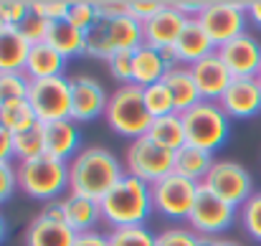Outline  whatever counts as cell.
Returning <instances> with one entry per match:
<instances>
[{"mask_svg": "<svg viewBox=\"0 0 261 246\" xmlns=\"http://www.w3.org/2000/svg\"><path fill=\"white\" fill-rule=\"evenodd\" d=\"M249 3H233V0H211L203 5V10L195 15L198 23L203 26V31L208 33V38L213 41L216 48H221L223 43L239 38L246 33V23H249V13H246Z\"/></svg>", "mask_w": 261, "mask_h": 246, "instance_id": "cell-7", "label": "cell"}, {"mask_svg": "<svg viewBox=\"0 0 261 246\" xmlns=\"http://www.w3.org/2000/svg\"><path fill=\"white\" fill-rule=\"evenodd\" d=\"M213 163H216L213 153L193 147V145H182L175 153V173L188 178V180H193V183H203L208 170L213 167Z\"/></svg>", "mask_w": 261, "mask_h": 246, "instance_id": "cell-27", "label": "cell"}, {"mask_svg": "<svg viewBox=\"0 0 261 246\" xmlns=\"http://www.w3.org/2000/svg\"><path fill=\"white\" fill-rule=\"evenodd\" d=\"M104 119L114 135L127 137L129 142L145 137L152 125V114L147 112V104H145V89L137 84L117 86L109 94Z\"/></svg>", "mask_w": 261, "mask_h": 246, "instance_id": "cell-3", "label": "cell"}, {"mask_svg": "<svg viewBox=\"0 0 261 246\" xmlns=\"http://www.w3.org/2000/svg\"><path fill=\"white\" fill-rule=\"evenodd\" d=\"M213 51H216V46L208 38V33L203 31V26L198 23V18H188V23H185L177 43L173 46L175 61L180 66H193L200 59H205L208 54H213Z\"/></svg>", "mask_w": 261, "mask_h": 246, "instance_id": "cell-19", "label": "cell"}, {"mask_svg": "<svg viewBox=\"0 0 261 246\" xmlns=\"http://www.w3.org/2000/svg\"><path fill=\"white\" fill-rule=\"evenodd\" d=\"M46 155V137H43V125H36L25 132L13 135V158H18V163L23 160H33Z\"/></svg>", "mask_w": 261, "mask_h": 246, "instance_id": "cell-30", "label": "cell"}, {"mask_svg": "<svg viewBox=\"0 0 261 246\" xmlns=\"http://www.w3.org/2000/svg\"><path fill=\"white\" fill-rule=\"evenodd\" d=\"M74 246H109V239L101 231H84V234H76Z\"/></svg>", "mask_w": 261, "mask_h": 246, "instance_id": "cell-44", "label": "cell"}, {"mask_svg": "<svg viewBox=\"0 0 261 246\" xmlns=\"http://www.w3.org/2000/svg\"><path fill=\"white\" fill-rule=\"evenodd\" d=\"M107 239H109V246H155V234L147 226L112 229Z\"/></svg>", "mask_w": 261, "mask_h": 246, "instance_id": "cell-33", "label": "cell"}, {"mask_svg": "<svg viewBox=\"0 0 261 246\" xmlns=\"http://www.w3.org/2000/svg\"><path fill=\"white\" fill-rule=\"evenodd\" d=\"M66 20H69L74 28H79V31L89 33V31L99 23L96 3H91V0H71V10H69Z\"/></svg>", "mask_w": 261, "mask_h": 246, "instance_id": "cell-35", "label": "cell"}, {"mask_svg": "<svg viewBox=\"0 0 261 246\" xmlns=\"http://www.w3.org/2000/svg\"><path fill=\"white\" fill-rule=\"evenodd\" d=\"M239 218V208H233L231 203L221 201L218 195H213L208 188L200 185V193L195 198V206L188 216V226L198 234V236H213L218 239L221 234H226Z\"/></svg>", "mask_w": 261, "mask_h": 246, "instance_id": "cell-12", "label": "cell"}, {"mask_svg": "<svg viewBox=\"0 0 261 246\" xmlns=\"http://www.w3.org/2000/svg\"><path fill=\"white\" fill-rule=\"evenodd\" d=\"M142 41V23L132 15L127 18H99V23L87 33V56L109 61L119 51H135Z\"/></svg>", "mask_w": 261, "mask_h": 246, "instance_id": "cell-6", "label": "cell"}, {"mask_svg": "<svg viewBox=\"0 0 261 246\" xmlns=\"http://www.w3.org/2000/svg\"><path fill=\"white\" fill-rule=\"evenodd\" d=\"M5 236H8V224H5V216L0 213V244L5 241Z\"/></svg>", "mask_w": 261, "mask_h": 246, "instance_id": "cell-49", "label": "cell"}, {"mask_svg": "<svg viewBox=\"0 0 261 246\" xmlns=\"http://www.w3.org/2000/svg\"><path fill=\"white\" fill-rule=\"evenodd\" d=\"M185 23H188V18L175 8L173 3H168L165 10H160L158 15H152L150 20L142 23V41L147 46L158 48V51H173Z\"/></svg>", "mask_w": 261, "mask_h": 246, "instance_id": "cell-16", "label": "cell"}, {"mask_svg": "<svg viewBox=\"0 0 261 246\" xmlns=\"http://www.w3.org/2000/svg\"><path fill=\"white\" fill-rule=\"evenodd\" d=\"M147 137H150V140H155L158 145H163V147H168V150L177 153L182 145H188V142H185V125H182V114H177V112H175V114H168V117H158V119H152Z\"/></svg>", "mask_w": 261, "mask_h": 246, "instance_id": "cell-28", "label": "cell"}, {"mask_svg": "<svg viewBox=\"0 0 261 246\" xmlns=\"http://www.w3.org/2000/svg\"><path fill=\"white\" fill-rule=\"evenodd\" d=\"M239 218H241V226L244 231L261 244V190L254 193L241 208H239Z\"/></svg>", "mask_w": 261, "mask_h": 246, "instance_id": "cell-34", "label": "cell"}, {"mask_svg": "<svg viewBox=\"0 0 261 246\" xmlns=\"http://www.w3.org/2000/svg\"><path fill=\"white\" fill-rule=\"evenodd\" d=\"M28 41L20 36L18 28L5 26L0 31V74H13V71H23L25 69V59H28Z\"/></svg>", "mask_w": 261, "mask_h": 246, "instance_id": "cell-24", "label": "cell"}, {"mask_svg": "<svg viewBox=\"0 0 261 246\" xmlns=\"http://www.w3.org/2000/svg\"><path fill=\"white\" fill-rule=\"evenodd\" d=\"M43 137H46V155L71 163L82 153V130L74 119H59L43 125Z\"/></svg>", "mask_w": 261, "mask_h": 246, "instance_id": "cell-18", "label": "cell"}, {"mask_svg": "<svg viewBox=\"0 0 261 246\" xmlns=\"http://www.w3.org/2000/svg\"><path fill=\"white\" fill-rule=\"evenodd\" d=\"M256 79H259V84H261V71H259V77H256Z\"/></svg>", "mask_w": 261, "mask_h": 246, "instance_id": "cell-51", "label": "cell"}, {"mask_svg": "<svg viewBox=\"0 0 261 246\" xmlns=\"http://www.w3.org/2000/svg\"><path fill=\"white\" fill-rule=\"evenodd\" d=\"M48 28H51V23L46 20V18H41L38 13H28L25 15V20L18 26V31H20V36L28 41V46H38V43H46V36H48Z\"/></svg>", "mask_w": 261, "mask_h": 246, "instance_id": "cell-37", "label": "cell"}, {"mask_svg": "<svg viewBox=\"0 0 261 246\" xmlns=\"http://www.w3.org/2000/svg\"><path fill=\"white\" fill-rule=\"evenodd\" d=\"M163 82L168 84V89L173 91L177 114H182V112H188L190 107H195L198 102H203V99H200V91H198V86H195L190 66H180V64H177V66H173V69L165 74Z\"/></svg>", "mask_w": 261, "mask_h": 246, "instance_id": "cell-25", "label": "cell"}, {"mask_svg": "<svg viewBox=\"0 0 261 246\" xmlns=\"http://www.w3.org/2000/svg\"><path fill=\"white\" fill-rule=\"evenodd\" d=\"M96 10H99V18H127L129 0H99Z\"/></svg>", "mask_w": 261, "mask_h": 246, "instance_id": "cell-43", "label": "cell"}, {"mask_svg": "<svg viewBox=\"0 0 261 246\" xmlns=\"http://www.w3.org/2000/svg\"><path fill=\"white\" fill-rule=\"evenodd\" d=\"M107 66H109V74L122 84H132V51H119V54H114L109 61H107Z\"/></svg>", "mask_w": 261, "mask_h": 246, "instance_id": "cell-40", "label": "cell"}, {"mask_svg": "<svg viewBox=\"0 0 261 246\" xmlns=\"http://www.w3.org/2000/svg\"><path fill=\"white\" fill-rule=\"evenodd\" d=\"M28 91H31V79L23 71L0 74V107L10 104V102L28 99Z\"/></svg>", "mask_w": 261, "mask_h": 246, "instance_id": "cell-32", "label": "cell"}, {"mask_svg": "<svg viewBox=\"0 0 261 246\" xmlns=\"http://www.w3.org/2000/svg\"><path fill=\"white\" fill-rule=\"evenodd\" d=\"M185 142L208 153L221 150L231 135V117L221 109L218 102H198L188 112H182Z\"/></svg>", "mask_w": 261, "mask_h": 246, "instance_id": "cell-5", "label": "cell"}, {"mask_svg": "<svg viewBox=\"0 0 261 246\" xmlns=\"http://www.w3.org/2000/svg\"><path fill=\"white\" fill-rule=\"evenodd\" d=\"M124 163H127V175H135L142 183L152 185L160 178L175 173V153L163 147V145H158L155 140H150L145 135V137L132 140L127 145Z\"/></svg>", "mask_w": 261, "mask_h": 246, "instance_id": "cell-10", "label": "cell"}, {"mask_svg": "<svg viewBox=\"0 0 261 246\" xmlns=\"http://www.w3.org/2000/svg\"><path fill=\"white\" fill-rule=\"evenodd\" d=\"M170 71V64L165 61L163 51L142 43L140 48L132 51V84L147 89L152 84L163 82L165 74Z\"/></svg>", "mask_w": 261, "mask_h": 246, "instance_id": "cell-20", "label": "cell"}, {"mask_svg": "<svg viewBox=\"0 0 261 246\" xmlns=\"http://www.w3.org/2000/svg\"><path fill=\"white\" fill-rule=\"evenodd\" d=\"M152 193V208L155 213L170 218V221H188L195 198L200 193V183H193L177 173H170L165 178H160L158 183L150 185Z\"/></svg>", "mask_w": 261, "mask_h": 246, "instance_id": "cell-8", "label": "cell"}, {"mask_svg": "<svg viewBox=\"0 0 261 246\" xmlns=\"http://www.w3.org/2000/svg\"><path fill=\"white\" fill-rule=\"evenodd\" d=\"M41 216H46V218H54V221H64V224H66V203H64V198L46 203V206L41 208Z\"/></svg>", "mask_w": 261, "mask_h": 246, "instance_id": "cell-45", "label": "cell"}, {"mask_svg": "<svg viewBox=\"0 0 261 246\" xmlns=\"http://www.w3.org/2000/svg\"><path fill=\"white\" fill-rule=\"evenodd\" d=\"M28 13H31V0H0V15L10 28H18Z\"/></svg>", "mask_w": 261, "mask_h": 246, "instance_id": "cell-39", "label": "cell"}, {"mask_svg": "<svg viewBox=\"0 0 261 246\" xmlns=\"http://www.w3.org/2000/svg\"><path fill=\"white\" fill-rule=\"evenodd\" d=\"M101 221L112 229H127V226H145L152 208V193L150 185L142 183L135 175H124L101 201Z\"/></svg>", "mask_w": 261, "mask_h": 246, "instance_id": "cell-2", "label": "cell"}, {"mask_svg": "<svg viewBox=\"0 0 261 246\" xmlns=\"http://www.w3.org/2000/svg\"><path fill=\"white\" fill-rule=\"evenodd\" d=\"M13 158V132L0 125V163H10Z\"/></svg>", "mask_w": 261, "mask_h": 246, "instance_id": "cell-46", "label": "cell"}, {"mask_svg": "<svg viewBox=\"0 0 261 246\" xmlns=\"http://www.w3.org/2000/svg\"><path fill=\"white\" fill-rule=\"evenodd\" d=\"M18 190L36 201H59L69 190V163L56 160L51 155H41L33 160H23L15 165Z\"/></svg>", "mask_w": 261, "mask_h": 246, "instance_id": "cell-4", "label": "cell"}, {"mask_svg": "<svg viewBox=\"0 0 261 246\" xmlns=\"http://www.w3.org/2000/svg\"><path fill=\"white\" fill-rule=\"evenodd\" d=\"M69 82H71V119L76 125L94 122L96 117H101L107 112L109 94L104 91L101 82H96L89 74L69 77Z\"/></svg>", "mask_w": 261, "mask_h": 246, "instance_id": "cell-14", "label": "cell"}, {"mask_svg": "<svg viewBox=\"0 0 261 246\" xmlns=\"http://www.w3.org/2000/svg\"><path fill=\"white\" fill-rule=\"evenodd\" d=\"M190 71H193L195 86L200 91V99H205V102H218L223 96V91L228 89V84L233 82V77H231L228 66L223 64V59L218 56V51H213L205 59H200L198 64H193Z\"/></svg>", "mask_w": 261, "mask_h": 246, "instance_id": "cell-17", "label": "cell"}, {"mask_svg": "<svg viewBox=\"0 0 261 246\" xmlns=\"http://www.w3.org/2000/svg\"><path fill=\"white\" fill-rule=\"evenodd\" d=\"M28 104L33 107L41 125L71 119V82H69V77L31 82Z\"/></svg>", "mask_w": 261, "mask_h": 246, "instance_id": "cell-11", "label": "cell"}, {"mask_svg": "<svg viewBox=\"0 0 261 246\" xmlns=\"http://www.w3.org/2000/svg\"><path fill=\"white\" fill-rule=\"evenodd\" d=\"M233 79H256L261 71V41L251 33H244L221 48H216Z\"/></svg>", "mask_w": 261, "mask_h": 246, "instance_id": "cell-13", "label": "cell"}, {"mask_svg": "<svg viewBox=\"0 0 261 246\" xmlns=\"http://www.w3.org/2000/svg\"><path fill=\"white\" fill-rule=\"evenodd\" d=\"M200 185L208 188V190H211L213 195H218L221 201L231 203L233 208H241V206L256 193V190H254V178H251V173L241 163L228 160V158L216 160Z\"/></svg>", "mask_w": 261, "mask_h": 246, "instance_id": "cell-9", "label": "cell"}, {"mask_svg": "<svg viewBox=\"0 0 261 246\" xmlns=\"http://www.w3.org/2000/svg\"><path fill=\"white\" fill-rule=\"evenodd\" d=\"M145 104H147V112L152 114V119L168 117V114H175V112H177V109H175L173 91L168 89L165 82H158L145 89Z\"/></svg>", "mask_w": 261, "mask_h": 246, "instance_id": "cell-31", "label": "cell"}, {"mask_svg": "<svg viewBox=\"0 0 261 246\" xmlns=\"http://www.w3.org/2000/svg\"><path fill=\"white\" fill-rule=\"evenodd\" d=\"M124 175H127L124 167L112 150L96 147V145L84 147L69 163V193L101 201Z\"/></svg>", "mask_w": 261, "mask_h": 246, "instance_id": "cell-1", "label": "cell"}, {"mask_svg": "<svg viewBox=\"0 0 261 246\" xmlns=\"http://www.w3.org/2000/svg\"><path fill=\"white\" fill-rule=\"evenodd\" d=\"M221 109L231 119H254L261 117V84L259 79H233L223 96L218 99Z\"/></svg>", "mask_w": 261, "mask_h": 246, "instance_id": "cell-15", "label": "cell"}, {"mask_svg": "<svg viewBox=\"0 0 261 246\" xmlns=\"http://www.w3.org/2000/svg\"><path fill=\"white\" fill-rule=\"evenodd\" d=\"M3 28H5V20H3V15H0V31H3Z\"/></svg>", "mask_w": 261, "mask_h": 246, "instance_id": "cell-50", "label": "cell"}, {"mask_svg": "<svg viewBox=\"0 0 261 246\" xmlns=\"http://www.w3.org/2000/svg\"><path fill=\"white\" fill-rule=\"evenodd\" d=\"M203 246H241L233 239H213V236H203Z\"/></svg>", "mask_w": 261, "mask_h": 246, "instance_id": "cell-48", "label": "cell"}, {"mask_svg": "<svg viewBox=\"0 0 261 246\" xmlns=\"http://www.w3.org/2000/svg\"><path fill=\"white\" fill-rule=\"evenodd\" d=\"M15 190H18L15 165H10V163H0V203L10 201Z\"/></svg>", "mask_w": 261, "mask_h": 246, "instance_id": "cell-42", "label": "cell"}, {"mask_svg": "<svg viewBox=\"0 0 261 246\" xmlns=\"http://www.w3.org/2000/svg\"><path fill=\"white\" fill-rule=\"evenodd\" d=\"M64 69H66V59H64L56 48H51L48 43H38V46H31L23 74H25L31 82H38V79L66 77Z\"/></svg>", "mask_w": 261, "mask_h": 246, "instance_id": "cell-22", "label": "cell"}, {"mask_svg": "<svg viewBox=\"0 0 261 246\" xmlns=\"http://www.w3.org/2000/svg\"><path fill=\"white\" fill-rule=\"evenodd\" d=\"M31 10L46 18L48 23H56V20H66L71 10V0H31Z\"/></svg>", "mask_w": 261, "mask_h": 246, "instance_id": "cell-38", "label": "cell"}, {"mask_svg": "<svg viewBox=\"0 0 261 246\" xmlns=\"http://www.w3.org/2000/svg\"><path fill=\"white\" fill-rule=\"evenodd\" d=\"M165 8H168L165 0H129V15L135 20H140V23L150 20L152 15H158Z\"/></svg>", "mask_w": 261, "mask_h": 246, "instance_id": "cell-41", "label": "cell"}, {"mask_svg": "<svg viewBox=\"0 0 261 246\" xmlns=\"http://www.w3.org/2000/svg\"><path fill=\"white\" fill-rule=\"evenodd\" d=\"M64 203H66V224H69L76 234L96 231V224L101 221L99 201H91V198H84V195L69 193V195L64 198Z\"/></svg>", "mask_w": 261, "mask_h": 246, "instance_id": "cell-26", "label": "cell"}, {"mask_svg": "<svg viewBox=\"0 0 261 246\" xmlns=\"http://www.w3.org/2000/svg\"><path fill=\"white\" fill-rule=\"evenodd\" d=\"M74 241L76 231L69 224L46 218L41 213L25 229V246H74Z\"/></svg>", "mask_w": 261, "mask_h": 246, "instance_id": "cell-21", "label": "cell"}, {"mask_svg": "<svg viewBox=\"0 0 261 246\" xmlns=\"http://www.w3.org/2000/svg\"><path fill=\"white\" fill-rule=\"evenodd\" d=\"M246 13H249V20L261 28V0H251L249 5H246Z\"/></svg>", "mask_w": 261, "mask_h": 246, "instance_id": "cell-47", "label": "cell"}, {"mask_svg": "<svg viewBox=\"0 0 261 246\" xmlns=\"http://www.w3.org/2000/svg\"><path fill=\"white\" fill-rule=\"evenodd\" d=\"M155 246H203V236H198L190 226H170L155 234Z\"/></svg>", "mask_w": 261, "mask_h": 246, "instance_id": "cell-36", "label": "cell"}, {"mask_svg": "<svg viewBox=\"0 0 261 246\" xmlns=\"http://www.w3.org/2000/svg\"><path fill=\"white\" fill-rule=\"evenodd\" d=\"M46 43L51 48H56L66 61L74 59V56H82L87 54V33L74 28L69 20H56L51 23L48 28V36H46Z\"/></svg>", "mask_w": 261, "mask_h": 246, "instance_id": "cell-23", "label": "cell"}, {"mask_svg": "<svg viewBox=\"0 0 261 246\" xmlns=\"http://www.w3.org/2000/svg\"><path fill=\"white\" fill-rule=\"evenodd\" d=\"M0 125L8 132L18 135V132H25V130H31L41 122H38L33 107L28 104V99H20V102H10V104L0 107Z\"/></svg>", "mask_w": 261, "mask_h": 246, "instance_id": "cell-29", "label": "cell"}]
</instances>
